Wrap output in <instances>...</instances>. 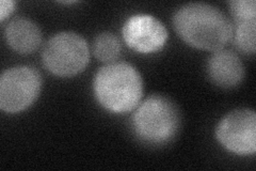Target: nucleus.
Wrapping results in <instances>:
<instances>
[{"label": "nucleus", "instance_id": "f257e3e1", "mask_svg": "<svg viewBox=\"0 0 256 171\" xmlns=\"http://www.w3.org/2000/svg\"><path fill=\"white\" fill-rule=\"evenodd\" d=\"M173 25L182 40L198 50H223L233 38V24L228 16L204 3L182 6L173 16Z\"/></svg>", "mask_w": 256, "mask_h": 171}, {"label": "nucleus", "instance_id": "f03ea898", "mask_svg": "<svg viewBox=\"0 0 256 171\" xmlns=\"http://www.w3.org/2000/svg\"><path fill=\"white\" fill-rule=\"evenodd\" d=\"M96 100L114 113H126L139 105L143 81L139 71L127 62H112L100 69L94 79Z\"/></svg>", "mask_w": 256, "mask_h": 171}, {"label": "nucleus", "instance_id": "7ed1b4c3", "mask_svg": "<svg viewBox=\"0 0 256 171\" xmlns=\"http://www.w3.org/2000/svg\"><path fill=\"white\" fill-rule=\"evenodd\" d=\"M180 113L176 104L164 95L153 94L143 101L132 117V128L148 144H164L178 133Z\"/></svg>", "mask_w": 256, "mask_h": 171}, {"label": "nucleus", "instance_id": "20e7f679", "mask_svg": "<svg viewBox=\"0 0 256 171\" xmlns=\"http://www.w3.org/2000/svg\"><path fill=\"white\" fill-rule=\"evenodd\" d=\"M42 61L44 67L54 75L74 76L82 72L89 63V46L76 32H59L47 41L42 52Z\"/></svg>", "mask_w": 256, "mask_h": 171}, {"label": "nucleus", "instance_id": "39448f33", "mask_svg": "<svg viewBox=\"0 0 256 171\" xmlns=\"http://www.w3.org/2000/svg\"><path fill=\"white\" fill-rule=\"evenodd\" d=\"M42 78L31 67L18 66L6 70L0 78V108L9 113L20 112L36 102Z\"/></svg>", "mask_w": 256, "mask_h": 171}, {"label": "nucleus", "instance_id": "423d86ee", "mask_svg": "<svg viewBox=\"0 0 256 171\" xmlns=\"http://www.w3.org/2000/svg\"><path fill=\"white\" fill-rule=\"evenodd\" d=\"M216 137L228 151L253 155L256 151V115L250 108H239L224 116L216 128Z\"/></svg>", "mask_w": 256, "mask_h": 171}, {"label": "nucleus", "instance_id": "0eeeda50", "mask_svg": "<svg viewBox=\"0 0 256 171\" xmlns=\"http://www.w3.org/2000/svg\"><path fill=\"white\" fill-rule=\"evenodd\" d=\"M125 43L141 54L158 52L168 40V30L153 15L136 14L128 19L122 29Z\"/></svg>", "mask_w": 256, "mask_h": 171}, {"label": "nucleus", "instance_id": "6e6552de", "mask_svg": "<svg viewBox=\"0 0 256 171\" xmlns=\"http://www.w3.org/2000/svg\"><path fill=\"white\" fill-rule=\"evenodd\" d=\"M207 72L214 84L221 88H233L242 80L244 68L235 53L220 50L208 60Z\"/></svg>", "mask_w": 256, "mask_h": 171}, {"label": "nucleus", "instance_id": "1a4fd4ad", "mask_svg": "<svg viewBox=\"0 0 256 171\" xmlns=\"http://www.w3.org/2000/svg\"><path fill=\"white\" fill-rule=\"evenodd\" d=\"M6 43L16 53L29 55L42 43V34L34 22L18 18L11 21L4 29Z\"/></svg>", "mask_w": 256, "mask_h": 171}, {"label": "nucleus", "instance_id": "9d476101", "mask_svg": "<svg viewBox=\"0 0 256 171\" xmlns=\"http://www.w3.org/2000/svg\"><path fill=\"white\" fill-rule=\"evenodd\" d=\"M256 18H234L233 39L237 50L246 55L256 52Z\"/></svg>", "mask_w": 256, "mask_h": 171}, {"label": "nucleus", "instance_id": "9b49d317", "mask_svg": "<svg viewBox=\"0 0 256 171\" xmlns=\"http://www.w3.org/2000/svg\"><path fill=\"white\" fill-rule=\"evenodd\" d=\"M121 42L111 32H102L95 38L93 43L94 56L102 62H114L121 54Z\"/></svg>", "mask_w": 256, "mask_h": 171}, {"label": "nucleus", "instance_id": "f8f14e48", "mask_svg": "<svg viewBox=\"0 0 256 171\" xmlns=\"http://www.w3.org/2000/svg\"><path fill=\"white\" fill-rule=\"evenodd\" d=\"M230 10L233 18H256L254 0H234L230 2Z\"/></svg>", "mask_w": 256, "mask_h": 171}, {"label": "nucleus", "instance_id": "ddd939ff", "mask_svg": "<svg viewBox=\"0 0 256 171\" xmlns=\"http://www.w3.org/2000/svg\"><path fill=\"white\" fill-rule=\"evenodd\" d=\"M14 7H15L14 2H11V0H2V7H0V12H2V15H0V21L4 22L8 16L11 15V13L14 11Z\"/></svg>", "mask_w": 256, "mask_h": 171}]
</instances>
